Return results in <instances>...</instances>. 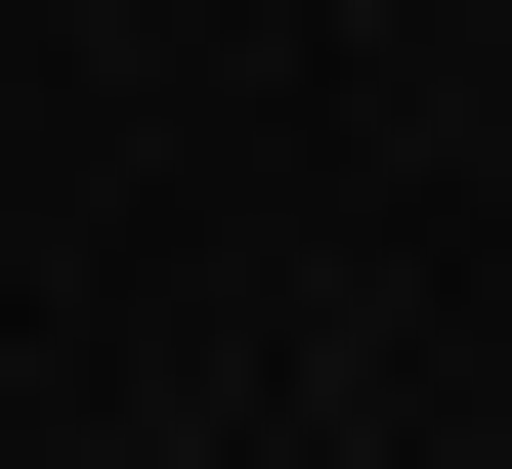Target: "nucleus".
Here are the masks:
<instances>
[{
  "label": "nucleus",
  "mask_w": 512,
  "mask_h": 469,
  "mask_svg": "<svg viewBox=\"0 0 512 469\" xmlns=\"http://www.w3.org/2000/svg\"><path fill=\"white\" fill-rule=\"evenodd\" d=\"M128 469H171V427H128Z\"/></svg>",
  "instance_id": "obj_1"
}]
</instances>
